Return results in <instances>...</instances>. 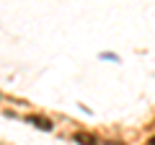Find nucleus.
Instances as JSON below:
<instances>
[{
	"instance_id": "f257e3e1",
	"label": "nucleus",
	"mask_w": 155,
	"mask_h": 145,
	"mask_svg": "<svg viewBox=\"0 0 155 145\" xmlns=\"http://www.w3.org/2000/svg\"><path fill=\"white\" fill-rule=\"evenodd\" d=\"M75 140H78L80 145H96V143H98L91 132H75Z\"/></svg>"
},
{
	"instance_id": "f03ea898",
	"label": "nucleus",
	"mask_w": 155,
	"mask_h": 145,
	"mask_svg": "<svg viewBox=\"0 0 155 145\" xmlns=\"http://www.w3.org/2000/svg\"><path fill=\"white\" fill-rule=\"evenodd\" d=\"M28 122H31V124H36L39 130H52V122H49V119H44V117H36V114H34V117H28Z\"/></svg>"
},
{
	"instance_id": "7ed1b4c3",
	"label": "nucleus",
	"mask_w": 155,
	"mask_h": 145,
	"mask_svg": "<svg viewBox=\"0 0 155 145\" xmlns=\"http://www.w3.org/2000/svg\"><path fill=\"white\" fill-rule=\"evenodd\" d=\"M145 145H155V137H150V140H147V143H145Z\"/></svg>"
}]
</instances>
